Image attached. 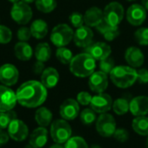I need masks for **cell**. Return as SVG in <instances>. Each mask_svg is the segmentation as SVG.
<instances>
[{"instance_id": "cell-28", "label": "cell", "mask_w": 148, "mask_h": 148, "mask_svg": "<svg viewBox=\"0 0 148 148\" xmlns=\"http://www.w3.org/2000/svg\"><path fill=\"white\" fill-rule=\"evenodd\" d=\"M132 127L134 131L142 136H148V117L138 116L133 120Z\"/></svg>"}, {"instance_id": "cell-19", "label": "cell", "mask_w": 148, "mask_h": 148, "mask_svg": "<svg viewBox=\"0 0 148 148\" xmlns=\"http://www.w3.org/2000/svg\"><path fill=\"white\" fill-rule=\"evenodd\" d=\"M129 111L135 116H146L148 114V96L139 95L130 101Z\"/></svg>"}, {"instance_id": "cell-31", "label": "cell", "mask_w": 148, "mask_h": 148, "mask_svg": "<svg viewBox=\"0 0 148 148\" xmlns=\"http://www.w3.org/2000/svg\"><path fill=\"white\" fill-rule=\"evenodd\" d=\"M36 9L42 13H50L57 6L56 0H36Z\"/></svg>"}, {"instance_id": "cell-35", "label": "cell", "mask_w": 148, "mask_h": 148, "mask_svg": "<svg viewBox=\"0 0 148 148\" xmlns=\"http://www.w3.org/2000/svg\"><path fill=\"white\" fill-rule=\"evenodd\" d=\"M65 148H88L87 141L80 136L71 137L66 143Z\"/></svg>"}, {"instance_id": "cell-8", "label": "cell", "mask_w": 148, "mask_h": 148, "mask_svg": "<svg viewBox=\"0 0 148 148\" xmlns=\"http://www.w3.org/2000/svg\"><path fill=\"white\" fill-rule=\"evenodd\" d=\"M95 127H96V131L101 136L104 138L112 137L116 130L115 119L110 114L108 113L101 114L96 120Z\"/></svg>"}, {"instance_id": "cell-42", "label": "cell", "mask_w": 148, "mask_h": 148, "mask_svg": "<svg viewBox=\"0 0 148 148\" xmlns=\"http://www.w3.org/2000/svg\"><path fill=\"white\" fill-rule=\"evenodd\" d=\"M137 82L140 84L148 83V69H140L137 70Z\"/></svg>"}, {"instance_id": "cell-4", "label": "cell", "mask_w": 148, "mask_h": 148, "mask_svg": "<svg viewBox=\"0 0 148 148\" xmlns=\"http://www.w3.org/2000/svg\"><path fill=\"white\" fill-rule=\"evenodd\" d=\"M73 37L74 30L66 23L57 24L53 28L50 34V41L57 48L66 47L73 40Z\"/></svg>"}, {"instance_id": "cell-34", "label": "cell", "mask_w": 148, "mask_h": 148, "mask_svg": "<svg viewBox=\"0 0 148 148\" xmlns=\"http://www.w3.org/2000/svg\"><path fill=\"white\" fill-rule=\"evenodd\" d=\"M80 119L81 121L84 125H90L94 123L96 120V113L91 108H85L82 110V112L80 114Z\"/></svg>"}, {"instance_id": "cell-10", "label": "cell", "mask_w": 148, "mask_h": 148, "mask_svg": "<svg viewBox=\"0 0 148 148\" xmlns=\"http://www.w3.org/2000/svg\"><path fill=\"white\" fill-rule=\"evenodd\" d=\"M7 129L10 138L15 141H23L29 135L28 126L17 118L10 122Z\"/></svg>"}, {"instance_id": "cell-13", "label": "cell", "mask_w": 148, "mask_h": 148, "mask_svg": "<svg viewBox=\"0 0 148 148\" xmlns=\"http://www.w3.org/2000/svg\"><path fill=\"white\" fill-rule=\"evenodd\" d=\"M113 106L112 97L106 93L97 94L96 95L92 97L90 102V108L95 112L99 114L108 113Z\"/></svg>"}, {"instance_id": "cell-47", "label": "cell", "mask_w": 148, "mask_h": 148, "mask_svg": "<svg viewBox=\"0 0 148 148\" xmlns=\"http://www.w3.org/2000/svg\"><path fill=\"white\" fill-rule=\"evenodd\" d=\"M21 1H23V2H24V3H28V4L36 2V0H21Z\"/></svg>"}, {"instance_id": "cell-17", "label": "cell", "mask_w": 148, "mask_h": 148, "mask_svg": "<svg viewBox=\"0 0 148 148\" xmlns=\"http://www.w3.org/2000/svg\"><path fill=\"white\" fill-rule=\"evenodd\" d=\"M60 115L63 120L73 121L80 113V106L76 100L69 98L65 100L60 106Z\"/></svg>"}, {"instance_id": "cell-37", "label": "cell", "mask_w": 148, "mask_h": 148, "mask_svg": "<svg viewBox=\"0 0 148 148\" xmlns=\"http://www.w3.org/2000/svg\"><path fill=\"white\" fill-rule=\"evenodd\" d=\"M12 39V31L5 25L0 24V44H7Z\"/></svg>"}, {"instance_id": "cell-51", "label": "cell", "mask_w": 148, "mask_h": 148, "mask_svg": "<svg viewBox=\"0 0 148 148\" xmlns=\"http://www.w3.org/2000/svg\"><path fill=\"white\" fill-rule=\"evenodd\" d=\"M147 147L148 148V137L147 139Z\"/></svg>"}, {"instance_id": "cell-38", "label": "cell", "mask_w": 148, "mask_h": 148, "mask_svg": "<svg viewBox=\"0 0 148 148\" xmlns=\"http://www.w3.org/2000/svg\"><path fill=\"white\" fill-rule=\"evenodd\" d=\"M69 20L70 23L72 24V26L76 28V29L79 27H82L84 24L83 15L80 12H77V11L72 12L69 16Z\"/></svg>"}, {"instance_id": "cell-25", "label": "cell", "mask_w": 148, "mask_h": 148, "mask_svg": "<svg viewBox=\"0 0 148 148\" xmlns=\"http://www.w3.org/2000/svg\"><path fill=\"white\" fill-rule=\"evenodd\" d=\"M30 31L32 36L36 39H42L44 38L48 32H49V26L48 23L42 19H36L32 22L30 27Z\"/></svg>"}, {"instance_id": "cell-12", "label": "cell", "mask_w": 148, "mask_h": 148, "mask_svg": "<svg viewBox=\"0 0 148 148\" xmlns=\"http://www.w3.org/2000/svg\"><path fill=\"white\" fill-rule=\"evenodd\" d=\"M88 87L91 91L96 94L104 93L108 87V76L104 72L95 71L88 79Z\"/></svg>"}, {"instance_id": "cell-26", "label": "cell", "mask_w": 148, "mask_h": 148, "mask_svg": "<svg viewBox=\"0 0 148 148\" xmlns=\"http://www.w3.org/2000/svg\"><path fill=\"white\" fill-rule=\"evenodd\" d=\"M52 119H53L52 112L45 107H41L36 111L35 120L40 127H48L49 125L51 124Z\"/></svg>"}, {"instance_id": "cell-1", "label": "cell", "mask_w": 148, "mask_h": 148, "mask_svg": "<svg viewBox=\"0 0 148 148\" xmlns=\"http://www.w3.org/2000/svg\"><path fill=\"white\" fill-rule=\"evenodd\" d=\"M17 103L28 108H38L47 99V88L41 82L28 81L23 82L16 90Z\"/></svg>"}, {"instance_id": "cell-18", "label": "cell", "mask_w": 148, "mask_h": 148, "mask_svg": "<svg viewBox=\"0 0 148 148\" xmlns=\"http://www.w3.org/2000/svg\"><path fill=\"white\" fill-rule=\"evenodd\" d=\"M125 60L132 68H140L145 61V56L141 49L135 46L127 48L125 51Z\"/></svg>"}, {"instance_id": "cell-24", "label": "cell", "mask_w": 148, "mask_h": 148, "mask_svg": "<svg viewBox=\"0 0 148 148\" xmlns=\"http://www.w3.org/2000/svg\"><path fill=\"white\" fill-rule=\"evenodd\" d=\"M14 53L18 60L26 62L32 58L33 49L26 42H18L15 44Z\"/></svg>"}, {"instance_id": "cell-52", "label": "cell", "mask_w": 148, "mask_h": 148, "mask_svg": "<svg viewBox=\"0 0 148 148\" xmlns=\"http://www.w3.org/2000/svg\"><path fill=\"white\" fill-rule=\"evenodd\" d=\"M126 1H128V2H133V1H136V0H126Z\"/></svg>"}, {"instance_id": "cell-11", "label": "cell", "mask_w": 148, "mask_h": 148, "mask_svg": "<svg viewBox=\"0 0 148 148\" xmlns=\"http://www.w3.org/2000/svg\"><path fill=\"white\" fill-rule=\"evenodd\" d=\"M17 103L16 95L7 86L0 85V112L12 110Z\"/></svg>"}, {"instance_id": "cell-30", "label": "cell", "mask_w": 148, "mask_h": 148, "mask_svg": "<svg viewBox=\"0 0 148 148\" xmlns=\"http://www.w3.org/2000/svg\"><path fill=\"white\" fill-rule=\"evenodd\" d=\"M56 56L61 63L65 64V65H67V64L69 65V63L71 62V61L74 57L72 51L66 47L57 48V49L56 51Z\"/></svg>"}, {"instance_id": "cell-45", "label": "cell", "mask_w": 148, "mask_h": 148, "mask_svg": "<svg viewBox=\"0 0 148 148\" xmlns=\"http://www.w3.org/2000/svg\"><path fill=\"white\" fill-rule=\"evenodd\" d=\"M141 5L148 11V0H141Z\"/></svg>"}, {"instance_id": "cell-48", "label": "cell", "mask_w": 148, "mask_h": 148, "mask_svg": "<svg viewBox=\"0 0 148 148\" xmlns=\"http://www.w3.org/2000/svg\"><path fill=\"white\" fill-rule=\"evenodd\" d=\"M8 1L10 2V3H17V2H19L21 0H8Z\"/></svg>"}, {"instance_id": "cell-41", "label": "cell", "mask_w": 148, "mask_h": 148, "mask_svg": "<svg viewBox=\"0 0 148 148\" xmlns=\"http://www.w3.org/2000/svg\"><path fill=\"white\" fill-rule=\"evenodd\" d=\"M92 97L93 96L88 92L82 91V92L78 93V95L76 96V101H78L79 104H81L82 106H88V105H90Z\"/></svg>"}, {"instance_id": "cell-33", "label": "cell", "mask_w": 148, "mask_h": 148, "mask_svg": "<svg viewBox=\"0 0 148 148\" xmlns=\"http://www.w3.org/2000/svg\"><path fill=\"white\" fill-rule=\"evenodd\" d=\"M134 39L139 45L148 46V27H141L135 30Z\"/></svg>"}, {"instance_id": "cell-27", "label": "cell", "mask_w": 148, "mask_h": 148, "mask_svg": "<svg viewBox=\"0 0 148 148\" xmlns=\"http://www.w3.org/2000/svg\"><path fill=\"white\" fill-rule=\"evenodd\" d=\"M51 54H52L51 48L49 44L47 42H40L35 48L34 55L37 61L42 62H48L51 57Z\"/></svg>"}, {"instance_id": "cell-21", "label": "cell", "mask_w": 148, "mask_h": 148, "mask_svg": "<svg viewBox=\"0 0 148 148\" xmlns=\"http://www.w3.org/2000/svg\"><path fill=\"white\" fill-rule=\"evenodd\" d=\"M59 73L58 71L52 67L46 68L43 72L41 75V82L42 85L48 89V88H55L58 82H59Z\"/></svg>"}, {"instance_id": "cell-23", "label": "cell", "mask_w": 148, "mask_h": 148, "mask_svg": "<svg viewBox=\"0 0 148 148\" xmlns=\"http://www.w3.org/2000/svg\"><path fill=\"white\" fill-rule=\"evenodd\" d=\"M95 28H96L97 31L100 32L103 36L104 39L108 42L114 41L121 34L119 27H113V26L109 25L104 20H102Z\"/></svg>"}, {"instance_id": "cell-43", "label": "cell", "mask_w": 148, "mask_h": 148, "mask_svg": "<svg viewBox=\"0 0 148 148\" xmlns=\"http://www.w3.org/2000/svg\"><path fill=\"white\" fill-rule=\"evenodd\" d=\"M44 69H45V65L44 62H42L36 61L33 65V72L36 75H42Z\"/></svg>"}, {"instance_id": "cell-40", "label": "cell", "mask_w": 148, "mask_h": 148, "mask_svg": "<svg viewBox=\"0 0 148 148\" xmlns=\"http://www.w3.org/2000/svg\"><path fill=\"white\" fill-rule=\"evenodd\" d=\"M16 36H17V39L19 40V42L29 41L30 39V37L32 36L30 29L28 27H25V26L19 28L17 30V33H16Z\"/></svg>"}, {"instance_id": "cell-50", "label": "cell", "mask_w": 148, "mask_h": 148, "mask_svg": "<svg viewBox=\"0 0 148 148\" xmlns=\"http://www.w3.org/2000/svg\"><path fill=\"white\" fill-rule=\"evenodd\" d=\"M24 148H34L30 144H29V145H26L25 147H24Z\"/></svg>"}, {"instance_id": "cell-9", "label": "cell", "mask_w": 148, "mask_h": 148, "mask_svg": "<svg viewBox=\"0 0 148 148\" xmlns=\"http://www.w3.org/2000/svg\"><path fill=\"white\" fill-rule=\"evenodd\" d=\"M127 20L133 26H140L147 19V10L139 3L132 4L127 10Z\"/></svg>"}, {"instance_id": "cell-5", "label": "cell", "mask_w": 148, "mask_h": 148, "mask_svg": "<svg viewBox=\"0 0 148 148\" xmlns=\"http://www.w3.org/2000/svg\"><path fill=\"white\" fill-rule=\"evenodd\" d=\"M50 135L52 140L58 144L66 143L72 135V129L66 120L59 119L51 123Z\"/></svg>"}, {"instance_id": "cell-49", "label": "cell", "mask_w": 148, "mask_h": 148, "mask_svg": "<svg viewBox=\"0 0 148 148\" xmlns=\"http://www.w3.org/2000/svg\"><path fill=\"white\" fill-rule=\"evenodd\" d=\"M90 148H101V147H100V146H98V145H93Z\"/></svg>"}, {"instance_id": "cell-15", "label": "cell", "mask_w": 148, "mask_h": 148, "mask_svg": "<svg viewBox=\"0 0 148 148\" xmlns=\"http://www.w3.org/2000/svg\"><path fill=\"white\" fill-rule=\"evenodd\" d=\"M19 78V72L16 66L5 63L0 67V82L7 87L15 85Z\"/></svg>"}, {"instance_id": "cell-44", "label": "cell", "mask_w": 148, "mask_h": 148, "mask_svg": "<svg viewBox=\"0 0 148 148\" xmlns=\"http://www.w3.org/2000/svg\"><path fill=\"white\" fill-rule=\"evenodd\" d=\"M9 139H10V136L8 133L4 132L3 130H0V147L7 144L9 141Z\"/></svg>"}, {"instance_id": "cell-32", "label": "cell", "mask_w": 148, "mask_h": 148, "mask_svg": "<svg viewBox=\"0 0 148 148\" xmlns=\"http://www.w3.org/2000/svg\"><path fill=\"white\" fill-rule=\"evenodd\" d=\"M16 118V113L13 110L0 112V130H4L8 128L10 122Z\"/></svg>"}, {"instance_id": "cell-20", "label": "cell", "mask_w": 148, "mask_h": 148, "mask_svg": "<svg viewBox=\"0 0 148 148\" xmlns=\"http://www.w3.org/2000/svg\"><path fill=\"white\" fill-rule=\"evenodd\" d=\"M83 16L87 26L96 27L103 20V10L97 6H92L85 11Z\"/></svg>"}, {"instance_id": "cell-7", "label": "cell", "mask_w": 148, "mask_h": 148, "mask_svg": "<svg viewBox=\"0 0 148 148\" xmlns=\"http://www.w3.org/2000/svg\"><path fill=\"white\" fill-rule=\"evenodd\" d=\"M33 16L32 9L30 6L23 2L19 1L13 3L10 9V16L16 23L20 25H25L31 20Z\"/></svg>"}, {"instance_id": "cell-46", "label": "cell", "mask_w": 148, "mask_h": 148, "mask_svg": "<svg viewBox=\"0 0 148 148\" xmlns=\"http://www.w3.org/2000/svg\"><path fill=\"white\" fill-rule=\"evenodd\" d=\"M49 148H65L64 147L62 146V144H58V143H56L54 144L53 146H51Z\"/></svg>"}, {"instance_id": "cell-39", "label": "cell", "mask_w": 148, "mask_h": 148, "mask_svg": "<svg viewBox=\"0 0 148 148\" xmlns=\"http://www.w3.org/2000/svg\"><path fill=\"white\" fill-rule=\"evenodd\" d=\"M113 137L120 143H125L129 139V132L123 128V127H121V128H116Z\"/></svg>"}, {"instance_id": "cell-2", "label": "cell", "mask_w": 148, "mask_h": 148, "mask_svg": "<svg viewBox=\"0 0 148 148\" xmlns=\"http://www.w3.org/2000/svg\"><path fill=\"white\" fill-rule=\"evenodd\" d=\"M96 60L88 53L83 52L75 56L69 63L70 72L76 77H89L95 70Z\"/></svg>"}, {"instance_id": "cell-29", "label": "cell", "mask_w": 148, "mask_h": 148, "mask_svg": "<svg viewBox=\"0 0 148 148\" xmlns=\"http://www.w3.org/2000/svg\"><path fill=\"white\" fill-rule=\"evenodd\" d=\"M129 105H130V101H128V99L121 97L116 99L113 102L112 109L115 114L124 115L129 111Z\"/></svg>"}, {"instance_id": "cell-3", "label": "cell", "mask_w": 148, "mask_h": 148, "mask_svg": "<svg viewBox=\"0 0 148 148\" xmlns=\"http://www.w3.org/2000/svg\"><path fill=\"white\" fill-rule=\"evenodd\" d=\"M111 82L119 88H127L137 82V70L130 66H115L109 74Z\"/></svg>"}, {"instance_id": "cell-14", "label": "cell", "mask_w": 148, "mask_h": 148, "mask_svg": "<svg viewBox=\"0 0 148 148\" xmlns=\"http://www.w3.org/2000/svg\"><path fill=\"white\" fill-rule=\"evenodd\" d=\"M93 38L94 32L91 28L87 25H82L74 32L73 41L77 47L86 49L93 42Z\"/></svg>"}, {"instance_id": "cell-22", "label": "cell", "mask_w": 148, "mask_h": 148, "mask_svg": "<svg viewBox=\"0 0 148 148\" xmlns=\"http://www.w3.org/2000/svg\"><path fill=\"white\" fill-rule=\"evenodd\" d=\"M48 142V130L43 127L36 128L29 136V144L34 148L43 147Z\"/></svg>"}, {"instance_id": "cell-36", "label": "cell", "mask_w": 148, "mask_h": 148, "mask_svg": "<svg viewBox=\"0 0 148 148\" xmlns=\"http://www.w3.org/2000/svg\"><path fill=\"white\" fill-rule=\"evenodd\" d=\"M114 67H115L114 60L110 56L100 61V64H99L100 70L104 72L107 75H109L111 73V71L114 69Z\"/></svg>"}, {"instance_id": "cell-16", "label": "cell", "mask_w": 148, "mask_h": 148, "mask_svg": "<svg viewBox=\"0 0 148 148\" xmlns=\"http://www.w3.org/2000/svg\"><path fill=\"white\" fill-rule=\"evenodd\" d=\"M85 52L88 53L96 61H101L108 56L112 53V49L109 44L104 42H92L88 47L85 49Z\"/></svg>"}, {"instance_id": "cell-6", "label": "cell", "mask_w": 148, "mask_h": 148, "mask_svg": "<svg viewBox=\"0 0 148 148\" xmlns=\"http://www.w3.org/2000/svg\"><path fill=\"white\" fill-rule=\"evenodd\" d=\"M123 5L119 2H111L103 10V20L113 27H119L124 18Z\"/></svg>"}]
</instances>
